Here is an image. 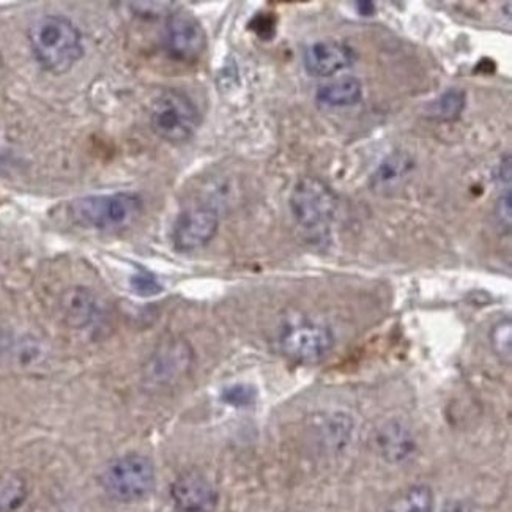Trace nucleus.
<instances>
[{
    "label": "nucleus",
    "mask_w": 512,
    "mask_h": 512,
    "mask_svg": "<svg viewBox=\"0 0 512 512\" xmlns=\"http://www.w3.org/2000/svg\"><path fill=\"white\" fill-rule=\"evenodd\" d=\"M29 41L35 60L52 75H64L84 56L81 32L64 16L48 15L35 21Z\"/></svg>",
    "instance_id": "1"
},
{
    "label": "nucleus",
    "mask_w": 512,
    "mask_h": 512,
    "mask_svg": "<svg viewBox=\"0 0 512 512\" xmlns=\"http://www.w3.org/2000/svg\"><path fill=\"white\" fill-rule=\"evenodd\" d=\"M141 196L134 193L100 194L79 197L70 204V215L76 224L97 231H119L130 226L141 215Z\"/></svg>",
    "instance_id": "2"
},
{
    "label": "nucleus",
    "mask_w": 512,
    "mask_h": 512,
    "mask_svg": "<svg viewBox=\"0 0 512 512\" xmlns=\"http://www.w3.org/2000/svg\"><path fill=\"white\" fill-rule=\"evenodd\" d=\"M202 117L196 103L180 90H166L153 101L150 127L169 144H185L201 127Z\"/></svg>",
    "instance_id": "3"
},
{
    "label": "nucleus",
    "mask_w": 512,
    "mask_h": 512,
    "mask_svg": "<svg viewBox=\"0 0 512 512\" xmlns=\"http://www.w3.org/2000/svg\"><path fill=\"white\" fill-rule=\"evenodd\" d=\"M101 487L120 503H138L155 489V467L149 457L127 454L109 462L100 476Z\"/></svg>",
    "instance_id": "4"
},
{
    "label": "nucleus",
    "mask_w": 512,
    "mask_h": 512,
    "mask_svg": "<svg viewBox=\"0 0 512 512\" xmlns=\"http://www.w3.org/2000/svg\"><path fill=\"white\" fill-rule=\"evenodd\" d=\"M289 204L301 231L316 240L328 234V227L338 208V199L325 183L308 177L295 185Z\"/></svg>",
    "instance_id": "5"
},
{
    "label": "nucleus",
    "mask_w": 512,
    "mask_h": 512,
    "mask_svg": "<svg viewBox=\"0 0 512 512\" xmlns=\"http://www.w3.org/2000/svg\"><path fill=\"white\" fill-rule=\"evenodd\" d=\"M333 347V333L320 323H290L279 336L282 355L298 364L319 363L330 355Z\"/></svg>",
    "instance_id": "6"
},
{
    "label": "nucleus",
    "mask_w": 512,
    "mask_h": 512,
    "mask_svg": "<svg viewBox=\"0 0 512 512\" xmlns=\"http://www.w3.org/2000/svg\"><path fill=\"white\" fill-rule=\"evenodd\" d=\"M161 46L164 54L179 64H191L207 46L204 27L190 13L174 12L164 23Z\"/></svg>",
    "instance_id": "7"
},
{
    "label": "nucleus",
    "mask_w": 512,
    "mask_h": 512,
    "mask_svg": "<svg viewBox=\"0 0 512 512\" xmlns=\"http://www.w3.org/2000/svg\"><path fill=\"white\" fill-rule=\"evenodd\" d=\"M219 216L210 207H194L180 213L172 229V243L180 253L204 248L215 238Z\"/></svg>",
    "instance_id": "8"
},
{
    "label": "nucleus",
    "mask_w": 512,
    "mask_h": 512,
    "mask_svg": "<svg viewBox=\"0 0 512 512\" xmlns=\"http://www.w3.org/2000/svg\"><path fill=\"white\" fill-rule=\"evenodd\" d=\"M171 498L177 512H215L219 501L218 490L199 472H186L175 479Z\"/></svg>",
    "instance_id": "9"
},
{
    "label": "nucleus",
    "mask_w": 512,
    "mask_h": 512,
    "mask_svg": "<svg viewBox=\"0 0 512 512\" xmlns=\"http://www.w3.org/2000/svg\"><path fill=\"white\" fill-rule=\"evenodd\" d=\"M306 71L317 78H330L339 71L352 67L355 54L349 46L338 41H317L305 52Z\"/></svg>",
    "instance_id": "10"
},
{
    "label": "nucleus",
    "mask_w": 512,
    "mask_h": 512,
    "mask_svg": "<svg viewBox=\"0 0 512 512\" xmlns=\"http://www.w3.org/2000/svg\"><path fill=\"white\" fill-rule=\"evenodd\" d=\"M380 456L390 464H401L415 453L416 443L409 427L401 421H388L380 427L375 437Z\"/></svg>",
    "instance_id": "11"
},
{
    "label": "nucleus",
    "mask_w": 512,
    "mask_h": 512,
    "mask_svg": "<svg viewBox=\"0 0 512 512\" xmlns=\"http://www.w3.org/2000/svg\"><path fill=\"white\" fill-rule=\"evenodd\" d=\"M363 98V84L355 76H342L317 90V101L327 108H350Z\"/></svg>",
    "instance_id": "12"
},
{
    "label": "nucleus",
    "mask_w": 512,
    "mask_h": 512,
    "mask_svg": "<svg viewBox=\"0 0 512 512\" xmlns=\"http://www.w3.org/2000/svg\"><path fill=\"white\" fill-rule=\"evenodd\" d=\"M435 498L431 487L418 484L396 495L382 512H434Z\"/></svg>",
    "instance_id": "13"
},
{
    "label": "nucleus",
    "mask_w": 512,
    "mask_h": 512,
    "mask_svg": "<svg viewBox=\"0 0 512 512\" xmlns=\"http://www.w3.org/2000/svg\"><path fill=\"white\" fill-rule=\"evenodd\" d=\"M413 169L412 160L407 158V155L402 153H393L380 163L377 171L374 172L372 177V186L375 190L383 191L391 190L397 183L404 179L405 175L409 174Z\"/></svg>",
    "instance_id": "14"
},
{
    "label": "nucleus",
    "mask_w": 512,
    "mask_h": 512,
    "mask_svg": "<svg viewBox=\"0 0 512 512\" xmlns=\"http://www.w3.org/2000/svg\"><path fill=\"white\" fill-rule=\"evenodd\" d=\"M95 298L87 290L75 289L64 298V314L68 323L75 327H86L97 316Z\"/></svg>",
    "instance_id": "15"
},
{
    "label": "nucleus",
    "mask_w": 512,
    "mask_h": 512,
    "mask_svg": "<svg viewBox=\"0 0 512 512\" xmlns=\"http://www.w3.org/2000/svg\"><path fill=\"white\" fill-rule=\"evenodd\" d=\"M29 487L26 479L13 472L0 473V512H15L26 503Z\"/></svg>",
    "instance_id": "16"
},
{
    "label": "nucleus",
    "mask_w": 512,
    "mask_h": 512,
    "mask_svg": "<svg viewBox=\"0 0 512 512\" xmlns=\"http://www.w3.org/2000/svg\"><path fill=\"white\" fill-rule=\"evenodd\" d=\"M467 106V95L461 89H449L429 106V117L437 122H454Z\"/></svg>",
    "instance_id": "17"
},
{
    "label": "nucleus",
    "mask_w": 512,
    "mask_h": 512,
    "mask_svg": "<svg viewBox=\"0 0 512 512\" xmlns=\"http://www.w3.org/2000/svg\"><path fill=\"white\" fill-rule=\"evenodd\" d=\"M490 344L495 355L503 363L509 364L512 361V325L511 320H500L495 323L490 331Z\"/></svg>",
    "instance_id": "18"
},
{
    "label": "nucleus",
    "mask_w": 512,
    "mask_h": 512,
    "mask_svg": "<svg viewBox=\"0 0 512 512\" xmlns=\"http://www.w3.org/2000/svg\"><path fill=\"white\" fill-rule=\"evenodd\" d=\"M188 352L182 349H172L158 357L155 366L156 375H160V379H171V375L179 374L188 366Z\"/></svg>",
    "instance_id": "19"
},
{
    "label": "nucleus",
    "mask_w": 512,
    "mask_h": 512,
    "mask_svg": "<svg viewBox=\"0 0 512 512\" xmlns=\"http://www.w3.org/2000/svg\"><path fill=\"white\" fill-rule=\"evenodd\" d=\"M131 289L134 294L141 295V297H153L163 292L161 282L149 273V271H139L134 273L130 279Z\"/></svg>",
    "instance_id": "20"
},
{
    "label": "nucleus",
    "mask_w": 512,
    "mask_h": 512,
    "mask_svg": "<svg viewBox=\"0 0 512 512\" xmlns=\"http://www.w3.org/2000/svg\"><path fill=\"white\" fill-rule=\"evenodd\" d=\"M133 5V7H136L134 8V10H136V13H138V15H141L142 18H147V19H150V18H169V16L172 15V8H169V7H172V5L174 4H171V2H147V4H145V2H141V4H139V2H136V4H131Z\"/></svg>",
    "instance_id": "21"
},
{
    "label": "nucleus",
    "mask_w": 512,
    "mask_h": 512,
    "mask_svg": "<svg viewBox=\"0 0 512 512\" xmlns=\"http://www.w3.org/2000/svg\"><path fill=\"white\" fill-rule=\"evenodd\" d=\"M251 29H253L257 37L262 38V40H270V38L275 37V18L271 15H265V13L257 15L256 18L253 19V23H251Z\"/></svg>",
    "instance_id": "22"
},
{
    "label": "nucleus",
    "mask_w": 512,
    "mask_h": 512,
    "mask_svg": "<svg viewBox=\"0 0 512 512\" xmlns=\"http://www.w3.org/2000/svg\"><path fill=\"white\" fill-rule=\"evenodd\" d=\"M512 199H511V191H506L503 196L500 197V201H498L497 204V212H495V215H497L498 223H500V226L505 229L506 231H511V221H512Z\"/></svg>",
    "instance_id": "23"
},
{
    "label": "nucleus",
    "mask_w": 512,
    "mask_h": 512,
    "mask_svg": "<svg viewBox=\"0 0 512 512\" xmlns=\"http://www.w3.org/2000/svg\"><path fill=\"white\" fill-rule=\"evenodd\" d=\"M253 390L248 388V386H234V388H229V390L224 393V399H226L229 404L234 405H246L249 402L253 401Z\"/></svg>",
    "instance_id": "24"
},
{
    "label": "nucleus",
    "mask_w": 512,
    "mask_h": 512,
    "mask_svg": "<svg viewBox=\"0 0 512 512\" xmlns=\"http://www.w3.org/2000/svg\"><path fill=\"white\" fill-rule=\"evenodd\" d=\"M443 512H476V509L467 501L451 500L443 506Z\"/></svg>",
    "instance_id": "25"
},
{
    "label": "nucleus",
    "mask_w": 512,
    "mask_h": 512,
    "mask_svg": "<svg viewBox=\"0 0 512 512\" xmlns=\"http://www.w3.org/2000/svg\"><path fill=\"white\" fill-rule=\"evenodd\" d=\"M355 7H357V12L361 16H366V18L375 15V12H377V8H375V4L371 0H360V2L355 4Z\"/></svg>",
    "instance_id": "26"
},
{
    "label": "nucleus",
    "mask_w": 512,
    "mask_h": 512,
    "mask_svg": "<svg viewBox=\"0 0 512 512\" xmlns=\"http://www.w3.org/2000/svg\"><path fill=\"white\" fill-rule=\"evenodd\" d=\"M4 346H5L4 334L0 333V353H2V350H4Z\"/></svg>",
    "instance_id": "27"
}]
</instances>
